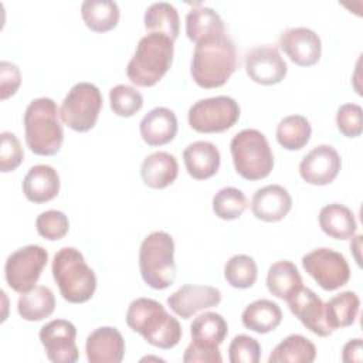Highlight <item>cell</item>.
Instances as JSON below:
<instances>
[{
  "instance_id": "cell-1",
  "label": "cell",
  "mask_w": 363,
  "mask_h": 363,
  "mask_svg": "<svg viewBox=\"0 0 363 363\" xmlns=\"http://www.w3.org/2000/svg\"><path fill=\"white\" fill-rule=\"evenodd\" d=\"M237 69V52L228 34L196 44L190 74L201 88L223 86Z\"/></svg>"
},
{
  "instance_id": "cell-2",
  "label": "cell",
  "mask_w": 363,
  "mask_h": 363,
  "mask_svg": "<svg viewBox=\"0 0 363 363\" xmlns=\"http://www.w3.org/2000/svg\"><path fill=\"white\" fill-rule=\"evenodd\" d=\"M126 323L147 343L160 349H172L182 339L179 320L160 302L150 298H138L130 302Z\"/></svg>"
},
{
  "instance_id": "cell-3",
  "label": "cell",
  "mask_w": 363,
  "mask_h": 363,
  "mask_svg": "<svg viewBox=\"0 0 363 363\" xmlns=\"http://www.w3.org/2000/svg\"><path fill=\"white\" fill-rule=\"evenodd\" d=\"M173 40L160 33L143 35L133 57L128 62L126 75L138 86H153L170 69L173 62Z\"/></svg>"
},
{
  "instance_id": "cell-4",
  "label": "cell",
  "mask_w": 363,
  "mask_h": 363,
  "mask_svg": "<svg viewBox=\"0 0 363 363\" xmlns=\"http://www.w3.org/2000/svg\"><path fill=\"white\" fill-rule=\"evenodd\" d=\"M57 104L51 98L33 99L24 112L26 143L40 156H52L60 152L64 132L58 118Z\"/></svg>"
},
{
  "instance_id": "cell-5",
  "label": "cell",
  "mask_w": 363,
  "mask_h": 363,
  "mask_svg": "<svg viewBox=\"0 0 363 363\" xmlns=\"http://www.w3.org/2000/svg\"><path fill=\"white\" fill-rule=\"evenodd\" d=\"M51 271L65 301L71 303H82L89 301L95 294V272L88 267L79 250L74 247H64L57 251Z\"/></svg>"
},
{
  "instance_id": "cell-6",
  "label": "cell",
  "mask_w": 363,
  "mask_h": 363,
  "mask_svg": "<svg viewBox=\"0 0 363 363\" xmlns=\"http://www.w3.org/2000/svg\"><path fill=\"white\" fill-rule=\"evenodd\" d=\"M139 269L142 279L153 289H166L176 279L174 241L164 231H153L140 244Z\"/></svg>"
},
{
  "instance_id": "cell-7",
  "label": "cell",
  "mask_w": 363,
  "mask_h": 363,
  "mask_svg": "<svg viewBox=\"0 0 363 363\" xmlns=\"http://www.w3.org/2000/svg\"><path fill=\"white\" fill-rule=\"evenodd\" d=\"M235 172L247 180L267 177L274 167V155L265 135L257 129H242L230 143Z\"/></svg>"
},
{
  "instance_id": "cell-8",
  "label": "cell",
  "mask_w": 363,
  "mask_h": 363,
  "mask_svg": "<svg viewBox=\"0 0 363 363\" xmlns=\"http://www.w3.org/2000/svg\"><path fill=\"white\" fill-rule=\"evenodd\" d=\"M102 102V94L96 85L78 82L68 91L61 104V121L75 132H88L98 121Z\"/></svg>"
},
{
  "instance_id": "cell-9",
  "label": "cell",
  "mask_w": 363,
  "mask_h": 363,
  "mask_svg": "<svg viewBox=\"0 0 363 363\" xmlns=\"http://www.w3.org/2000/svg\"><path fill=\"white\" fill-rule=\"evenodd\" d=\"M240 118L238 102L227 95L200 99L189 109L187 119L191 129L201 133L224 132Z\"/></svg>"
},
{
  "instance_id": "cell-10",
  "label": "cell",
  "mask_w": 363,
  "mask_h": 363,
  "mask_svg": "<svg viewBox=\"0 0 363 363\" xmlns=\"http://www.w3.org/2000/svg\"><path fill=\"white\" fill-rule=\"evenodd\" d=\"M48 261V252L41 245H26L11 252L4 265L7 285L18 292L33 289Z\"/></svg>"
},
{
  "instance_id": "cell-11",
  "label": "cell",
  "mask_w": 363,
  "mask_h": 363,
  "mask_svg": "<svg viewBox=\"0 0 363 363\" xmlns=\"http://www.w3.org/2000/svg\"><path fill=\"white\" fill-rule=\"evenodd\" d=\"M303 269L325 291H335L347 284L350 268L346 258L332 248H316L302 257Z\"/></svg>"
},
{
  "instance_id": "cell-12",
  "label": "cell",
  "mask_w": 363,
  "mask_h": 363,
  "mask_svg": "<svg viewBox=\"0 0 363 363\" xmlns=\"http://www.w3.org/2000/svg\"><path fill=\"white\" fill-rule=\"evenodd\" d=\"M77 328L65 319H54L40 329V340L47 357L54 363H74L78 360L75 345Z\"/></svg>"
},
{
  "instance_id": "cell-13",
  "label": "cell",
  "mask_w": 363,
  "mask_h": 363,
  "mask_svg": "<svg viewBox=\"0 0 363 363\" xmlns=\"http://www.w3.org/2000/svg\"><path fill=\"white\" fill-rule=\"evenodd\" d=\"M286 71V62L275 45H257L245 54V72L257 84H278L285 78Z\"/></svg>"
},
{
  "instance_id": "cell-14",
  "label": "cell",
  "mask_w": 363,
  "mask_h": 363,
  "mask_svg": "<svg viewBox=\"0 0 363 363\" xmlns=\"http://www.w3.org/2000/svg\"><path fill=\"white\" fill-rule=\"evenodd\" d=\"M340 166L342 160L337 150L329 145H319L302 157L299 174L308 184L325 186L336 179Z\"/></svg>"
},
{
  "instance_id": "cell-15",
  "label": "cell",
  "mask_w": 363,
  "mask_h": 363,
  "mask_svg": "<svg viewBox=\"0 0 363 363\" xmlns=\"http://www.w3.org/2000/svg\"><path fill=\"white\" fill-rule=\"evenodd\" d=\"M221 302L220 289L210 285L186 284L167 298V305L180 318L189 319L199 311L217 306Z\"/></svg>"
},
{
  "instance_id": "cell-16",
  "label": "cell",
  "mask_w": 363,
  "mask_h": 363,
  "mask_svg": "<svg viewBox=\"0 0 363 363\" xmlns=\"http://www.w3.org/2000/svg\"><path fill=\"white\" fill-rule=\"evenodd\" d=\"M286 302L291 312L312 333L325 337L333 332L326 323L325 303L312 289L302 285L286 299Z\"/></svg>"
},
{
  "instance_id": "cell-17",
  "label": "cell",
  "mask_w": 363,
  "mask_h": 363,
  "mask_svg": "<svg viewBox=\"0 0 363 363\" xmlns=\"http://www.w3.org/2000/svg\"><path fill=\"white\" fill-rule=\"evenodd\" d=\"M279 47L292 62L301 67H311L316 64L322 54L319 35L306 27L286 28L279 37Z\"/></svg>"
},
{
  "instance_id": "cell-18",
  "label": "cell",
  "mask_w": 363,
  "mask_h": 363,
  "mask_svg": "<svg viewBox=\"0 0 363 363\" xmlns=\"http://www.w3.org/2000/svg\"><path fill=\"white\" fill-rule=\"evenodd\" d=\"M89 363H121L125 356V340L112 326H101L89 333L85 342Z\"/></svg>"
},
{
  "instance_id": "cell-19",
  "label": "cell",
  "mask_w": 363,
  "mask_h": 363,
  "mask_svg": "<svg viewBox=\"0 0 363 363\" xmlns=\"http://www.w3.org/2000/svg\"><path fill=\"white\" fill-rule=\"evenodd\" d=\"M292 208L289 191L279 184H268L258 189L251 200L252 214L262 221L275 223L282 220Z\"/></svg>"
},
{
  "instance_id": "cell-20",
  "label": "cell",
  "mask_w": 363,
  "mask_h": 363,
  "mask_svg": "<svg viewBox=\"0 0 363 363\" xmlns=\"http://www.w3.org/2000/svg\"><path fill=\"white\" fill-rule=\"evenodd\" d=\"M140 136L149 146H162L172 142L177 133V118L164 106L149 111L140 121Z\"/></svg>"
},
{
  "instance_id": "cell-21",
  "label": "cell",
  "mask_w": 363,
  "mask_h": 363,
  "mask_svg": "<svg viewBox=\"0 0 363 363\" xmlns=\"http://www.w3.org/2000/svg\"><path fill=\"white\" fill-rule=\"evenodd\" d=\"M60 191L58 172L48 164L33 166L23 179V193L33 203H47Z\"/></svg>"
},
{
  "instance_id": "cell-22",
  "label": "cell",
  "mask_w": 363,
  "mask_h": 363,
  "mask_svg": "<svg viewBox=\"0 0 363 363\" xmlns=\"http://www.w3.org/2000/svg\"><path fill=\"white\" fill-rule=\"evenodd\" d=\"M187 173L196 180H206L214 176L220 167V152L211 142L197 140L183 152Z\"/></svg>"
},
{
  "instance_id": "cell-23",
  "label": "cell",
  "mask_w": 363,
  "mask_h": 363,
  "mask_svg": "<svg viewBox=\"0 0 363 363\" xmlns=\"http://www.w3.org/2000/svg\"><path fill=\"white\" fill-rule=\"evenodd\" d=\"M186 34L189 40L199 44L200 41L224 35L227 30L223 18L214 9L199 4L186 16Z\"/></svg>"
},
{
  "instance_id": "cell-24",
  "label": "cell",
  "mask_w": 363,
  "mask_h": 363,
  "mask_svg": "<svg viewBox=\"0 0 363 363\" xmlns=\"http://www.w3.org/2000/svg\"><path fill=\"white\" fill-rule=\"evenodd\" d=\"M179 173L176 157L167 152H155L145 157L140 166L143 183L152 189H164L170 186Z\"/></svg>"
},
{
  "instance_id": "cell-25",
  "label": "cell",
  "mask_w": 363,
  "mask_h": 363,
  "mask_svg": "<svg viewBox=\"0 0 363 363\" xmlns=\"http://www.w3.org/2000/svg\"><path fill=\"white\" fill-rule=\"evenodd\" d=\"M320 230L336 240H349L354 235L357 224L352 210L343 204H326L319 211Z\"/></svg>"
},
{
  "instance_id": "cell-26",
  "label": "cell",
  "mask_w": 363,
  "mask_h": 363,
  "mask_svg": "<svg viewBox=\"0 0 363 363\" xmlns=\"http://www.w3.org/2000/svg\"><path fill=\"white\" fill-rule=\"evenodd\" d=\"M242 325L257 333H268L277 329L282 320V311L278 303L269 299L251 302L241 315Z\"/></svg>"
},
{
  "instance_id": "cell-27",
  "label": "cell",
  "mask_w": 363,
  "mask_h": 363,
  "mask_svg": "<svg viewBox=\"0 0 363 363\" xmlns=\"http://www.w3.org/2000/svg\"><path fill=\"white\" fill-rule=\"evenodd\" d=\"M55 309V296L48 286L35 285L23 292L17 302L18 315L28 322H38L48 318Z\"/></svg>"
},
{
  "instance_id": "cell-28",
  "label": "cell",
  "mask_w": 363,
  "mask_h": 363,
  "mask_svg": "<svg viewBox=\"0 0 363 363\" xmlns=\"http://www.w3.org/2000/svg\"><path fill=\"white\" fill-rule=\"evenodd\" d=\"M301 286L302 277L294 262L282 259L269 267L267 274V288L274 296L286 301Z\"/></svg>"
},
{
  "instance_id": "cell-29",
  "label": "cell",
  "mask_w": 363,
  "mask_h": 363,
  "mask_svg": "<svg viewBox=\"0 0 363 363\" xmlns=\"http://www.w3.org/2000/svg\"><path fill=\"white\" fill-rule=\"evenodd\" d=\"M228 333V326L225 319L216 312H204L199 315L190 325L191 342L218 347Z\"/></svg>"
},
{
  "instance_id": "cell-30",
  "label": "cell",
  "mask_w": 363,
  "mask_h": 363,
  "mask_svg": "<svg viewBox=\"0 0 363 363\" xmlns=\"http://www.w3.org/2000/svg\"><path fill=\"white\" fill-rule=\"evenodd\" d=\"M81 16L88 28L95 33H105L116 27L119 7L112 0H85L81 4Z\"/></svg>"
},
{
  "instance_id": "cell-31",
  "label": "cell",
  "mask_w": 363,
  "mask_h": 363,
  "mask_svg": "<svg viewBox=\"0 0 363 363\" xmlns=\"http://www.w3.org/2000/svg\"><path fill=\"white\" fill-rule=\"evenodd\" d=\"M360 299L353 291L335 295L325 303L326 323L332 330L350 326L359 313Z\"/></svg>"
},
{
  "instance_id": "cell-32",
  "label": "cell",
  "mask_w": 363,
  "mask_h": 363,
  "mask_svg": "<svg viewBox=\"0 0 363 363\" xmlns=\"http://www.w3.org/2000/svg\"><path fill=\"white\" fill-rule=\"evenodd\" d=\"M145 28L150 33H160L170 37L173 41L179 35L180 18L176 7L167 1L152 3L143 16Z\"/></svg>"
},
{
  "instance_id": "cell-33",
  "label": "cell",
  "mask_w": 363,
  "mask_h": 363,
  "mask_svg": "<svg viewBox=\"0 0 363 363\" xmlns=\"http://www.w3.org/2000/svg\"><path fill=\"white\" fill-rule=\"evenodd\" d=\"M316 357L315 345L302 335H289L271 352L269 363H312Z\"/></svg>"
},
{
  "instance_id": "cell-34",
  "label": "cell",
  "mask_w": 363,
  "mask_h": 363,
  "mask_svg": "<svg viewBox=\"0 0 363 363\" xmlns=\"http://www.w3.org/2000/svg\"><path fill=\"white\" fill-rule=\"evenodd\" d=\"M312 126L302 115H289L277 126V140L286 150H299L311 139Z\"/></svg>"
},
{
  "instance_id": "cell-35",
  "label": "cell",
  "mask_w": 363,
  "mask_h": 363,
  "mask_svg": "<svg viewBox=\"0 0 363 363\" xmlns=\"http://www.w3.org/2000/svg\"><path fill=\"white\" fill-rule=\"evenodd\" d=\"M257 275L258 269L255 261L245 254L231 257L224 265V278L233 288H251L257 281Z\"/></svg>"
},
{
  "instance_id": "cell-36",
  "label": "cell",
  "mask_w": 363,
  "mask_h": 363,
  "mask_svg": "<svg viewBox=\"0 0 363 363\" xmlns=\"http://www.w3.org/2000/svg\"><path fill=\"white\" fill-rule=\"evenodd\" d=\"M245 194L237 187H224L213 197V211L221 220H235L247 208Z\"/></svg>"
},
{
  "instance_id": "cell-37",
  "label": "cell",
  "mask_w": 363,
  "mask_h": 363,
  "mask_svg": "<svg viewBox=\"0 0 363 363\" xmlns=\"http://www.w3.org/2000/svg\"><path fill=\"white\" fill-rule=\"evenodd\" d=\"M109 104L113 113L122 118H129L142 109L143 96L133 86L119 84L109 91Z\"/></svg>"
},
{
  "instance_id": "cell-38",
  "label": "cell",
  "mask_w": 363,
  "mask_h": 363,
  "mask_svg": "<svg viewBox=\"0 0 363 363\" xmlns=\"http://www.w3.org/2000/svg\"><path fill=\"white\" fill-rule=\"evenodd\" d=\"M35 228L41 237L50 241L61 240L69 228L68 217L60 210L43 211L35 220Z\"/></svg>"
},
{
  "instance_id": "cell-39",
  "label": "cell",
  "mask_w": 363,
  "mask_h": 363,
  "mask_svg": "<svg viewBox=\"0 0 363 363\" xmlns=\"http://www.w3.org/2000/svg\"><path fill=\"white\" fill-rule=\"evenodd\" d=\"M228 359L231 363H258L261 346L248 335H237L228 346Z\"/></svg>"
},
{
  "instance_id": "cell-40",
  "label": "cell",
  "mask_w": 363,
  "mask_h": 363,
  "mask_svg": "<svg viewBox=\"0 0 363 363\" xmlns=\"http://www.w3.org/2000/svg\"><path fill=\"white\" fill-rule=\"evenodd\" d=\"M336 125L346 138H357L363 130V111L357 104H345L336 112Z\"/></svg>"
},
{
  "instance_id": "cell-41",
  "label": "cell",
  "mask_w": 363,
  "mask_h": 363,
  "mask_svg": "<svg viewBox=\"0 0 363 363\" xmlns=\"http://www.w3.org/2000/svg\"><path fill=\"white\" fill-rule=\"evenodd\" d=\"M0 140V170L3 173L13 172L21 164L24 157L21 143L11 132H1Z\"/></svg>"
},
{
  "instance_id": "cell-42",
  "label": "cell",
  "mask_w": 363,
  "mask_h": 363,
  "mask_svg": "<svg viewBox=\"0 0 363 363\" xmlns=\"http://www.w3.org/2000/svg\"><path fill=\"white\" fill-rule=\"evenodd\" d=\"M21 84V74L16 64L9 61L0 62V98L4 101L14 95Z\"/></svg>"
},
{
  "instance_id": "cell-43",
  "label": "cell",
  "mask_w": 363,
  "mask_h": 363,
  "mask_svg": "<svg viewBox=\"0 0 363 363\" xmlns=\"http://www.w3.org/2000/svg\"><path fill=\"white\" fill-rule=\"evenodd\" d=\"M184 363H221L223 357L218 347H210L191 342L183 356Z\"/></svg>"
},
{
  "instance_id": "cell-44",
  "label": "cell",
  "mask_w": 363,
  "mask_h": 363,
  "mask_svg": "<svg viewBox=\"0 0 363 363\" xmlns=\"http://www.w3.org/2000/svg\"><path fill=\"white\" fill-rule=\"evenodd\" d=\"M342 360L345 363H360L363 360V343L360 337L352 339L343 346Z\"/></svg>"
}]
</instances>
